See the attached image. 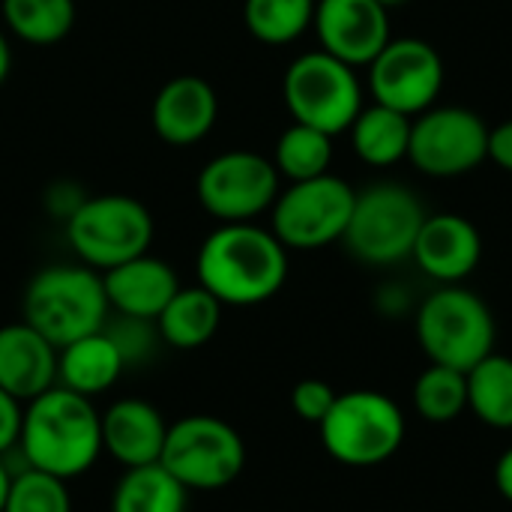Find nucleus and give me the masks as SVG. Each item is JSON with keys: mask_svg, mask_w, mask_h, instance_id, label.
<instances>
[{"mask_svg": "<svg viewBox=\"0 0 512 512\" xmlns=\"http://www.w3.org/2000/svg\"><path fill=\"white\" fill-rule=\"evenodd\" d=\"M15 450L27 468L69 483L102 456V411H96L93 399L54 384L24 405Z\"/></svg>", "mask_w": 512, "mask_h": 512, "instance_id": "1", "label": "nucleus"}, {"mask_svg": "<svg viewBox=\"0 0 512 512\" xmlns=\"http://www.w3.org/2000/svg\"><path fill=\"white\" fill-rule=\"evenodd\" d=\"M288 249L255 222H222L198 249V285L222 306H258L282 291Z\"/></svg>", "mask_w": 512, "mask_h": 512, "instance_id": "2", "label": "nucleus"}, {"mask_svg": "<svg viewBox=\"0 0 512 512\" xmlns=\"http://www.w3.org/2000/svg\"><path fill=\"white\" fill-rule=\"evenodd\" d=\"M24 324L54 348L99 333L108 321V297L99 270L87 264H57L39 270L24 288Z\"/></svg>", "mask_w": 512, "mask_h": 512, "instance_id": "3", "label": "nucleus"}, {"mask_svg": "<svg viewBox=\"0 0 512 512\" xmlns=\"http://www.w3.org/2000/svg\"><path fill=\"white\" fill-rule=\"evenodd\" d=\"M495 315L462 285H444L420 303L417 339L432 363L471 372L495 351Z\"/></svg>", "mask_w": 512, "mask_h": 512, "instance_id": "4", "label": "nucleus"}, {"mask_svg": "<svg viewBox=\"0 0 512 512\" xmlns=\"http://www.w3.org/2000/svg\"><path fill=\"white\" fill-rule=\"evenodd\" d=\"M324 450L348 468H375L393 459L405 441L402 408L378 390L339 393L318 426Z\"/></svg>", "mask_w": 512, "mask_h": 512, "instance_id": "5", "label": "nucleus"}, {"mask_svg": "<svg viewBox=\"0 0 512 512\" xmlns=\"http://www.w3.org/2000/svg\"><path fill=\"white\" fill-rule=\"evenodd\" d=\"M423 201L402 183H372L354 198L351 222L342 243L348 252L372 267H390L414 252L423 228Z\"/></svg>", "mask_w": 512, "mask_h": 512, "instance_id": "6", "label": "nucleus"}, {"mask_svg": "<svg viewBox=\"0 0 512 512\" xmlns=\"http://www.w3.org/2000/svg\"><path fill=\"white\" fill-rule=\"evenodd\" d=\"M159 465L189 492H219L243 474L246 444L228 420L192 414L168 426Z\"/></svg>", "mask_w": 512, "mask_h": 512, "instance_id": "7", "label": "nucleus"}, {"mask_svg": "<svg viewBox=\"0 0 512 512\" xmlns=\"http://www.w3.org/2000/svg\"><path fill=\"white\" fill-rule=\"evenodd\" d=\"M66 240L87 267L105 273L147 255L153 243V216L132 195H96L66 216Z\"/></svg>", "mask_w": 512, "mask_h": 512, "instance_id": "8", "label": "nucleus"}, {"mask_svg": "<svg viewBox=\"0 0 512 512\" xmlns=\"http://www.w3.org/2000/svg\"><path fill=\"white\" fill-rule=\"evenodd\" d=\"M282 93L294 123L315 126L327 135L348 132L363 111V87L354 66L321 48L300 54L288 66Z\"/></svg>", "mask_w": 512, "mask_h": 512, "instance_id": "9", "label": "nucleus"}, {"mask_svg": "<svg viewBox=\"0 0 512 512\" xmlns=\"http://www.w3.org/2000/svg\"><path fill=\"white\" fill-rule=\"evenodd\" d=\"M357 192L336 174L291 183L273 204V234L285 249H324L345 237Z\"/></svg>", "mask_w": 512, "mask_h": 512, "instance_id": "10", "label": "nucleus"}, {"mask_svg": "<svg viewBox=\"0 0 512 512\" xmlns=\"http://www.w3.org/2000/svg\"><path fill=\"white\" fill-rule=\"evenodd\" d=\"M489 159V126L486 120L462 105L429 108L411 123L408 162L438 180L462 177L477 171Z\"/></svg>", "mask_w": 512, "mask_h": 512, "instance_id": "11", "label": "nucleus"}, {"mask_svg": "<svg viewBox=\"0 0 512 512\" xmlns=\"http://www.w3.org/2000/svg\"><path fill=\"white\" fill-rule=\"evenodd\" d=\"M279 198L273 159L252 150H228L198 174V201L219 222H255Z\"/></svg>", "mask_w": 512, "mask_h": 512, "instance_id": "12", "label": "nucleus"}, {"mask_svg": "<svg viewBox=\"0 0 512 512\" xmlns=\"http://www.w3.org/2000/svg\"><path fill=\"white\" fill-rule=\"evenodd\" d=\"M444 60L435 45L417 36L390 39L369 63V87L378 105L405 117L429 111L444 90Z\"/></svg>", "mask_w": 512, "mask_h": 512, "instance_id": "13", "label": "nucleus"}, {"mask_svg": "<svg viewBox=\"0 0 512 512\" xmlns=\"http://www.w3.org/2000/svg\"><path fill=\"white\" fill-rule=\"evenodd\" d=\"M321 51L348 66H369L390 36V9L378 0H318L312 21Z\"/></svg>", "mask_w": 512, "mask_h": 512, "instance_id": "14", "label": "nucleus"}, {"mask_svg": "<svg viewBox=\"0 0 512 512\" xmlns=\"http://www.w3.org/2000/svg\"><path fill=\"white\" fill-rule=\"evenodd\" d=\"M411 258L429 279L459 285L477 270L483 258V237L477 225L459 213H432L423 219Z\"/></svg>", "mask_w": 512, "mask_h": 512, "instance_id": "15", "label": "nucleus"}, {"mask_svg": "<svg viewBox=\"0 0 512 512\" xmlns=\"http://www.w3.org/2000/svg\"><path fill=\"white\" fill-rule=\"evenodd\" d=\"M165 435V417L144 399H117L102 411V453L123 471L156 465L162 459Z\"/></svg>", "mask_w": 512, "mask_h": 512, "instance_id": "16", "label": "nucleus"}, {"mask_svg": "<svg viewBox=\"0 0 512 512\" xmlns=\"http://www.w3.org/2000/svg\"><path fill=\"white\" fill-rule=\"evenodd\" d=\"M219 117L216 90L198 75L171 78L153 99V129L165 144L189 147L210 135Z\"/></svg>", "mask_w": 512, "mask_h": 512, "instance_id": "17", "label": "nucleus"}, {"mask_svg": "<svg viewBox=\"0 0 512 512\" xmlns=\"http://www.w3.org/2000/svg\"><path fill=\"white\" fill-rule=\"evenodd\" d=\"M108 306L117 315L156 321L171 297L180 291V279L171 264L153 255H138L120 267L102 273Z\"/></svg>", "mask_w": 512, "mask_h": 512, "instance_id": "18", "label": "nucleus"}, {"mask_svg": "<svg viewBox=\"0 0 512 512\" xmlns=\"http://www.w3.org/2000/svg\"><path fill=\"white\" fill-rule=\"evenodd\" d=\"M57 384V348L30 324L0 327V390L30 402Z\"/></svg>", "mask_w": 512, "mask_h": 512, "instance_id": "19", "label": "nucleus"}, {"mask_svg": "<svg viewBox=\"0 0 512 512\" xmlns=\"http://www.w3.org/2000/svg\"><path fill=\"white\" fill-rule=\"evenodd\" d=\"M123 372L126 366L120 360V351L105 330L57 348V384L78 396L93 399L108 393Z\"/></svg>", "mask_w": 512, "mask_h": 512, "instance_id": "20", "label": "nucleus"}, {"mask_svg": "<svg viewBox=\"0 0 512 512\" xmlns=\"http://www.w3.org/2000/svg\"><path fill=\"white\" fill-rule=\"evenodd\" d=\"M222 324V303L201 285L180 288L156 318L159 336L177 351L204 348Z\"/></svg>", "mask_w": 512, "mask_h": 512, "instance_id": "21", "label": "nucleus"}, {"mask_svg": "<svg viewBox=\"0 0 512 512\" xmlns=\"http://www.w3.org/2000/svg\"><path fill=\"white\" fill-rule=\"evenodd\" d=\"M411 123H414V117H405L378 102L372 108H363L348 129L354 153L366 165H375V168H390V165L408 159Z\"/></svg>", "mask_w": 512, "mask_h": 512, "instance_id": "22", "label": "nucleus"}, {"mask_svg": "<svg viewBox=\"0 0 512 512\" xmlns=\"http://www.w3.org/2000/svg\"><path fill=\"white\" fill-rule=\"evenodd\" d=\"M189 489L159 462L126 468L111 492V512H186Z\"/></svg>", "mask_w": 512, "mask_h": 512, "instance_id": "23", "label": "nucleus"}, {"mask_svg": "<svg viewBox=\"0 0 512 512\" xmlns=\"http://www.w3.org/2000/svg\"><path fill=\"white\" fill-rule=\"evenodd\" d=\"M468 411L492 429H512V357L489 354L468 372Z\"/></svg>", "mask_w": 512, "mask_h": 512, "instance_id": "24", "label": "nucleus"}, {"mask_svg": "<svg viewBox=\"0 0 512 512\" xmlns=\"http://www.w3.org/2000/svg\"><path fill=\"white\" fill-rule=\"evenodd\" d=\"M330 162H333V135H327L315 126L291 123L276 141L273 165H276L279 177H288L291 183L327 174Z\"/></svg>", "mask_w": 512, "mask_h": 512, "instance_id": "25", "label": "nucleus"}, {"mask_svg": "<svg viewBox=\"0 0 512 512\" xmlns=\"http://www.w3.org/2000/svg\"><path fill=\"white\" fill-rule=\"evenodd\" d=\"M414 408L435 426L459 420L468 411V372L432 363L414 381Z\"/></svg>", "mask_w": 512, "mask_h": 512, "instance_id": "26", "label": "nucleus"}, {"mask_svg": "<svg viewBox=\"0 0 512 512\" xmlns=\"http://www.w3.org/2000/svg\"><path fill=\"white\" fill-rule=\"evenodd\" d=\"M9 30L30 45H54L75 24V0H3Z\"/></svg>", "mask_w": 512, "mask_h": 512, "instance_id": "27", "label": "nucleus"}, {"mask_svg": "<svg viewBox=\"0 0 512 512\" xmlns=\"http://www.w3.org/2000/svg\"><path fill=\"white\" fill-rule=\"evenodd\" d=\"M315 3L318 0H246L243 18L255 39L267 45H288L312 27Z\"/></svg>", "mask_w": 512, "mask_h": 512, "instance_id": "28", "label": "nucleus"}, {"mask_svg": "<svg viewBox=\"0 0 512 512\" xmlns=\"http://www.w3.org/2000/svg\"><path fill=\"white\" fill-rule=\"evenodd\" d=\"M3 512H72L66 480L24 465L18 474H12Z\"/></svg>", "mask_w": 512, "mask_h": 512, "instance_id": "29", "label": "nucleus"}, {"mask_svg": "<svg viewBox=\"0 0 512 512\" xmlns=\"http://www.w3.org/2000/svg\"><path fill=\"white\" fill-rule=\"evenodd\" d=\"M108 333V339L114 342V348L120 351V360L123 366H141V363H150L159 351L162 336H159V327L156 321H144V318H129V315H117L114 321H105L102 327Z\"/></svg>", "mask_w": 512, "mask_h": 512, "instance_id": "30", "label": "nucleus"}, {"mask_svg": "<svg viewBox=\"0 0 512 512\" xmlns=\"http://www.w3.org/2000/svg\"><path fill=\"white\" fill-rule=\"evenodd\" d=\"M336 390L327 384V381H318V378H306L300 381L294 390H291V408L300 420L312 423V426H321V420L330 414L333 402H336Z\"/></svg>", "mask_w": 512, "mask_h": 512, "instance_id": "31", "label": "nucleus"}, {"mask_svg": "<svg viewBox=\"0 0 512 512\" xmlns=\"http://www.w3.org/2000/svg\"><path fill=\"white\" fill-rule=\"evenodd\" d=\"M21 420H24V402H18L6 390H0V459L18 447Z\"/></svg>", "mask_w": 512, "mask_h": 512, "instance_id": "32", "label": "nucleus"}, {"mask_svg": "<svg viewBox=\"0 0 512 512\" xmlns=\"http://www.w3.org/2000/svg\"><path fill=\"white\" fill-rule=\"evenodd\" d=\"M489 159L501 171L512 174V117L489 129Z\"/></svg>", "mask_w": 512, "mask_h": 512, "instance_id": "33", "label": "nucleus"}, {"mask_svg": "<svg viewBox=\"0 0 512 512\" xmlns=\"http://www.w3.org/2000/svg\"><path fill=\"white\" fill-rule=\"evenodd\" d=\"M495 486H498L501 498L512 504V447L507 453H501V459L495 465Z\"/></svg>", "mask_w": 512, "mask_h": 512, "instance_id": "34", "label": "nucleus"}, {"mask_svg": "<svg viewBox=\"0 0 512 512\" xmlns=\"http://www.w3.org/2000/svg\"><path fill=\"white\" fill-rule=\"evenodd\" d=\"M9 66H12V54H9L6 36L0 33V84H3V81H6V75H9Z\"/></svg>", "mask_w": 512, "mask_h": 512, "instance_id": "35", "label": "nucleus"}, {"mask_svg": "<svg viewBox=\"0 0 512 512\" xmlns=\"http://www.w3.org/2000/svg\"><path fill=\"white\" fill-rule=\"evenodd\" d=\"M9 483H12V471H9V468H6V462L0 459V512H3V507H6Z\"/></svg>", "mask_w": 512, "mask_h": 512, "instance_id": "36", "label": "nucleus"}, {"mask_svg": "<svg viewBox=\"0 0 512 512\" xmlns=\"http://www.w3.org/2000/svg\"><path fill=\"white\" fill-rule=\"evenodd\" d=\"M378 3H381L384 9H396V6H405L408 0H378Z\"/></svg>", "mask_w": 512, "mask_h": 512, "instance_id": "37", "label": "nucleus"}]
</instances>
